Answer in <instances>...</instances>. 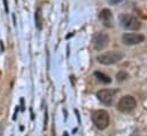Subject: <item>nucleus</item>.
Listing matches in <instances>:
<instances>
[{"label": "nucleus", "instance_id": "7", "mask_svg": "<svg viewBox=\"0 0 147 136\" xmlns=\"http://www.w3.org/2000/svg\"><path fill=\"white\" fill-rule=\"evenodd\" d=\"M116 89H101L96 91V97L100 102H102L106 105H110L114 101V97L116 95Z\"/></svg>", "mask_w": 147, "mask_h": 136}, {"label": "nucleus", "instance_id": "6", "mask_svg": "<svg viewBox=\"0 0 147 136\" xmlns=\"http://www.w3.org/2000/svg\"><path fill=\"white\" fill-rule=\"evenodd\" d=\"M122 41L124 45L134 46L145 41V35L141 33H124L122 37Z\"/></svg>", "mask_w": 147, "mask_h": 136}, {"label": "nucleus", "instance_id": "11", "mask_svg": "<svg viewBox=\"0 0 147 136\" xmlns=\"http://www.w3.org/2000/svg\"><path fill=\"white\" fill-rule=\"evenodd\" d=\"M116 78H117V80L118 81H124V80H126L127 78H129V74H127V72H125V71H119L117 74H116Z\"/></svg>", "mask_w": 147, "mask_h": 136}, {"label": "nucleus", "instance_id": "14", "mask_svg": "<svg viewBox=\"0 0 147 136\" xmlns=\"http://www.w3.org/2000/svg\"><path fill=\"white\" fill-rule=\"evenodd\" d=\"M131 136H139V134H138V131H134V133H132Z\"/></svg>", "mask_w": 147, "mask_h": 136}, {"label": "nucleus", "instance_id": "13", "mask_svg": "<svg viewBox=\"0 0 147 136\" xmlns=\"http://www.w3.org/2000/svg\"><path fill=\"white\" fill-rule=\"evenodd\" d=\"M3 2H5V8H6V11L8 13V6H7V0H3Z\"/></svg>", "mask_w": 147, "mask_h": 136}, {"label": "nucleus", "instance_id": "1", "mask_svg": "<svg viewBox=\"0 0 147 136\" xmlns=\"http://www.w3.org/2000/svg\"><path fill=\"white\" fill-rule=\"evenodd\" d=\"M123 57H124V53L118 51V50H111L108 53L100 54L96 57V61L103 65H113V64H116L119 61H122Z\"/></svg>", "mask_w": 147, "mask_h": 136}, {"label": "nucleus", "instance_id": "8", "mask_svg": "<svg viewBox=\"0 0 147 136\" xmlns=\"http://www.w3.org/2000/svg\"><path fill=\"white\" fill-rule=\"evenodd\" d=\"M99 19L101 21V23L106 27H113L114 26V17H113L111 11L108 8H105L99 13Z\"/></svg>", "mask_w": 147, "mask_h": 136}, {"label": "nucleus", "instance_id": "2", "mask_svg": "<svg viewBox=\"0 0 147 136\" xmlns=\"http://www.w3.org/2000/svg\"><path fill=\"white\" fill-rule=\"evenodd\" d=\"M92 121L95 125V127L100 130H105L109 123H110V118L109 113L105 110H96L92 114Z\"/></svg>", "mask_w": 147, "mask_h": 136}, {"label": "nucleus", "instance_id": "10", "mask_svg": "<svg viewBox=\"0 0 147 136\" xmlns=\"http://www.w3.org/2000/svg\"><path fill=\"white\" fill-rule=\"evenodd\" d=\"M94 77H95L98 80H100L101 82H103V83H110V82H111L110 77L106 75V74H105V73H102V72H99V71L94 72Z\"/></svg>", "mask_w": 147, "mask_h": 136}, {"label": "nucleus", "instance_id": "12", "mask_svg": "<svg viewBox=\"0 0 147 136\" xmlns=\"http://www.w3.org/2000/svg\"><path fill=\"white\" fill-rule=\"evenodd\" d=\"M123 1H125V0H109V3L110 5H119Z\"/></svg>", "mask_w": 147, "mask_h": 136}, {"label": "nucleus", "instance_id": "4", "mask_svg": "<svg viewBox=\"0 0 147 136\" xmlns=\"http://www.w3.org/2000/svg\"><path fill=\"white\" fill-rule=\"evenodd\" d=\"M137 106V101L133 96H130V95H126V96H123L119 101H118V104H117V110L123 112V113H129L131 111H133Z\"/></svg>", "mask_w": 147, "mask_h": 136}, {"label": "nucleus", "instance_id": "5", "mask_svg": "<svg viewBox=\"0 0 147 136\" xmlns=\"http://www.w3.org/2000/svg\"><path fill=\"white\" fill-rule=\"evenodd\" d=\"M108 42H109V37L107 33L105 32H98L93 35V39H92V46L95 50L98 51H101L103 50L107 46H108Z\"/></svg>", "mask_w": 147, "mask_h": 136}, {"label": "nucleus", "instance_id": "9", "mask_svg": "<svg viewBox=\"0 0 147 136\" xmlns=\"http://www.w3.org/2000/svg\"><path fill=\"white\" fill-rule=\"evenodd\" d=\"M34 22L38 30H42V15H41V8L38 7L34 13Z\"/></svg>", "mask_w": 147, "mask_h": 136}, {"label": "nucleus", "instance_id": "3", "mask_svg": "<svg viewBox=\"0 0 147 136\" xmlns=\"http://www.w3.org/2000/svg\"><path fill=\"white\" fill-rule=\"evenodd\" d=\"M118 21L124 29L130 31H137L141 27V22L136 16L130 14H121L118 17Z\"/></svg>", "mask_w": 147, "mask_h": 136}]
</instances>
